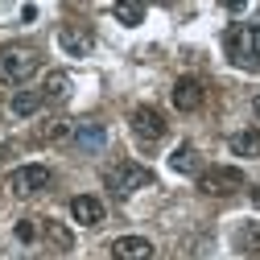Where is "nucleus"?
<instances>
[{"instance_id":"nucleus-20","label":"nucleus","mask_w":260,"mask_h":260,"mask_svg":"<svg viewBox=\"0 0 260 260\" xmlns=\"http://www.w3.org/2000/svg\"><path fill=\"white\" fill-rule=\"evenodd\" d=\"M13 236H17L21 244L42 240V219H17V223H13Z\"/></svg>"},{"instance_id":"nucleus-17","label":"nucleus","mask_w":260,"mask_h":260,"mask_svg":"<svg viewBox=\"0 0 260 260\" xmlns=\"http://www.w3.org/2000/svg\"><path fill=\"white\" fill-rule=\"evenodd\" d=\"M232 153L236 157H260V128H244L232 137Z\"/></svg>"},{"instance_id":"nucleus-9","label":"nucleus","mask_w":260,"mask_h":260,"mask_svg":"<svg viewBox=\"0 0 260 260\" xmlns=\"http://www.w3.org/2000/svg\"><path fill=\"white\" fill-rule=\"evenodd\" d=\"M153 244L145 236H120L112 240V260H153Z\"/></svg>"},{"instance_id":"nucleus-13","label":"nucleus","mask_w":260,"mask_h":260,"mask_svg":"<svg viewBox=\"0 0 260 260\" xmlns=\"http://www.w3.org/2000/svg\"><path fill=\"white\" fill-rule=\"evenodd\" d=\"M9 108H13V116H38L42 108H46V100H42V91H13V100H9Z\"/></svg>"},{"instance_id":"nucleus-7","label":"nucleus","mask_w":260,"mask_h":260,"mask_svg":"<svg viewBox=\"0 0 260 260\" xmlns=\"http://www.w3.org/2000/svg\"><path fill=\"white\" fill-rule=\"evenodd\" d=\"M170 100H174V108H178V112H199V108L207 104V83L186 75V79H178V83H174Z\"/></svg>"},{"instance_id":"nucleus-6","label":"nucleus","mask_w":260,"mask_h":260,"mask_svg":"<svg viewBox=\"0 0 260 260\" xmlns=\"http://www.w3.org/2000/svg\"><path fill=\"white\" fill-rule=\"evenodd\" d=\"M50 182H54L50 166H21V170H13V174H9V190L17 194V199H29V194L46 190Z\"/></svg>"},{"instance_id":"nucleus-15","label":"nucleus","mask_w":260,"mask_h":260,"mask_svg":"<svg viewBox=\"0 0 260 260\" xmlns=\"http://www.w3.org/2000/svg\"><path fill=\"white\" fill-rule=\"evenodd\" d=\"M38 137H42V145H67L75 137V120H50Z\"/></svg>"},{"instance_id":"nucleus-1","label":"nucleus","mask_w":260,"mask_h":260,"mask_svg":"<svg viewBox=\"0 0 260 260\" xmlns=\"http://www.w3.org/2000/svg\"><path fill=\"white\" fill-rule=\"evenodd\" d=\"M38 71H42V54L34 46H5V50H0V79H5V83L21 87V83L34 79Z\"/></svg>"},{"instance_id":"nucleus-4","label":"nucleus","mask_w":260,"mask_h":260,"mask_svg":"<svg viewBox=\"0 0 260 260\" xmlns=\"http://www.w3.org/2000/svg\"><path fill=\"white\" fill-rule=\"evenodd\" d=\"M199 190L207 199H232V194L248 190V182H244V174L236 166H211V170L199 174Z\"/></svg>"},{"instance_id":"nucleus-3","label":"nucleus","mask_w":260,"mask_h":260,"mask_svg":"<svg viewBox=\"0 0 260 260\" xmlns=\"http://www.w3.org/2000/svg\"><path fill=\"white\" fill-rule=\"evenodd\" d=\"M104 182H108L112 194L128 199V194H137V190L153 186V170H149V166H137V161H120V166H112V170L104 174Z\"/></svg>"},{"instance_id":"nucleus-8","label":"nucleus","mask_w":260,"mask_h":260,"mask_svg":"<svg viewBox=\"0 0 260 260\" xmlns=\"http://www.w3.org/2000/svg\"><path fill=\"white\" fill-rule=\"evenodd\" d=\"M75 149L79 153H104V145H108V128L104 124H95V120H87V124H75Z\"/></svg>"},{"instance_id":"nucleus-18","label":"nucleus","mask_w":260,"mask_h":260,"mask_svg":"<svg viewBox=\"0 0 260 260\" xmlns=\"http://www.w3.org/2000/svg\"><path fill=\"white\" fill-rule=\"evenodd\" d=\"M236 248H240V252H252V256H260V219L244 223L240 232H236Z\"/></svg>"},{"instance_id":"nucleus-16","label":"nucleus","mask_w":260,"mask_h":260,"mask_svg":"<svg viewBox=\"0 0 260 260\" xmlns=\"http://www.w3.org/2000/svg\"><path fill=\"white\" fill-rule=\"evenodd\" d=\"M170 170L174 174H199V149L194 145H178L170 157Z\"/></svg>"},{"instance_id":"nucleus-21","label":"nucleus","mask_w":260,"mask_h":260,"mask_svg":"<svg viewBox=\"0 0 260 260\" xmlns=\"http://www.w3.org/2000/svg\"><path fill=\"white\" fill-rule=\"evenodd\" d=\"M252 112H256V120H260V95H256V100H252Z\"/></svg>"},{"instance_id":"nucleus-2","label":"nucleus","mask_w":260,"mask_h":260,"mask_svg":"<svg viewBox=\"0 0 260 260\" xmlns=\"http://www.w3.org/2000/svg\"><path fill=\"white\" fill-rule=\"evenodd\" d=\"M223 54L232 58V67L256 71L260 67V46H256V29L252 25H232L223 34Z\"/></svg>"},{"instance_id":"nucleus-12","label":"nucleus","mask_w":260,"mask_h":260,"mask_svg":"<svg viewBox=\"0 0 260 260\" xmlns=\"http://www.w3.org/2000/svg\"><path fill=\"white\" fill-rule=\"evenodd\" d=\"M58 46L67 50L71 58H87V50H91V34H87V29H79V25H62V29H58Z\"/></svg>"},{"instance_id":"nucleus-10","label":"nucleus","mask_w":260,"mask_h":260,"mask_svg":"<svg viewBox=\"0 0 260 260\" xmlns=\"http://www.w3.org/2000/svg\"><path fill=\"white\" fill-rule=\"evenodd\" d=\"M71 91H75V79H71L67 71H50L46 83H42V100H46V104H67Z\"/></svg>"},{"instance_id":"nucleus-11","label":"nucleus","mask_w":260,"mask_h":260,"mask_svg":"<svg viewBox=\"0 0 260 260\" xmlns=\"http://www.w3.org/2000/svg\"><path fill=\"white\" fill-rule=\"evenodd\" d=\"M71 215H75V223H83V227H100V223H104V203L91 199V194H79V199H71Z\"/></svg>"},{"instance_id":"nucleus-19","label":"nucleus","mask_w":260,"mask_h":260,"mask_svg":"<svg viewBox=\"0 0 260 260\" xmlns=\"http://www.w3.org/2000/svg\"><path fill=\"white\" fill-rule=\"evenodd\" d=\"M112 17L120 25H141L145 21V5H137V0H120V5L112 9Z\"/></svg>"},{"instance_id":"nucleus-5","label":"nucleus","mask_w":260,"mask_h":260,"mask_svg":"<svg viewBox=\"0 0 260 260\" xmlns=\"http://www.w3.org/2000/svg\"><path fill=\"white\" fill-rule=\"evenodd\" d=\"M128 124H133V137L141 145H157V141H166V133H170L166 116H161L157 108H149V104H141L133 116H128Z\"/></svg>"},{"instance_id":"nucleus-14","label":"nucleus","mask_w":260,"mask_h":260,"mask_svg":"<svg viewBox=\"0 0 260 260\" xmlns=\"http://www.w3.org/2000/svg\"><path fill=\"white\" fill-rule=\"evenodd\" d=\"M42 240L54 248V252H71V232H67V227H62V223H54V219H42Z\"/></svg>"}]
</instances>
